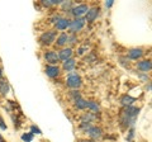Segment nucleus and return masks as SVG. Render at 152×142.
<instances>
[{
	"label": "nucleus",
	"mask_w": 152,
	"mask_h": 142,
	"mask_svg": "<svg viewBox=\"0 0 152 142\" xmlns=\"http://www.w3.org/2000/svg\"><path fill=\"white\" fill-rule=\"evenodd\" d=\"M69 42V36L66 33H62L58 38H57V46H65Z\"/></svg>",
	"instance_id": "f3484780"
},
{
	"label": "nucleus",
	"mask_w": 152,
	"mask_h": 142,
	"mask_svg": "<svg viewBox=\"0 0 152 142\" xmlns=\"http://www.w3.org/2000/svg\"><path fill=\"white\" fill-rule=\"evenodd\" d=\"M3 79V72H1V69H0V80Z\"/></svg>",
	"instance_id": "c85d7f7f"
},
{
	"label": "nucleus",
	"mask_w": 152,
	"mask_h": 142,
	"mask_svg": "<svg viewBox=\"0 0 152 142\" xmlns=\"http://www.w3.org/2000/svg\"><path fill=\"white\" fill-rule=\"evenodd\" d=\"M71 55H72V50L71 48H64L58 52V59L62 60V61H66L71 59Z\"/></svg>",
	"instance_id": "9b49d317"
},
{
	"label": "nucleus",
	"mask_w": 152,
	"mask_h": 142,
	"mask_svg": "<svg viewBox=\"0 0 152 142\" xmlns=\"http://www.w3.org/2000/svg\"><path fill=\"white\" fill-rule=\"evenodd\" d=\"M70 20L69 19H66V18H60L56 22V29H60V31H65L66 28H69L70 27Z\"/></svg>",
	"instance_id": "6e6552de"
},
{
	"label": "nucleus",
	"mask_w": 152,
	"mask_h": 142,
	"mask_svg": "<svg viewBox=\"0 0 152 142\" xmlns=\"http://www.w3.org/2000/svg\"><path fill=\"white\" fill-rule=\"evenodd\" d=\"M94 119H95V116L91 114V113H86L85 116H83V123H89L90 124Z\"/></svg>",
	"instance_id": "6ab92c4d"
},
{
	"label": "nucleus",
	"mask_w": 152,
	"mask_h": 142,
	"mask_svg": "<svg viewBox=\"0 0 152 142\" xmlns=\"http://www.w3.org/2000/svg\"><path fill=\"white\" fill-rule=\"evenodd\" d=\"M84 26H85V19H83V18H76L75 20H72L70 23V28L74 33L81 31L84 28Z\"/></svg>",
	"instance_id": "39448f33"
},
{
	"label": "nucleus",
	"mask_w": 152,
	"mask_h": 142,
	"mask_svg": "<svg viewBox=\"0 0 152 142\" xmlns=\"http://www.w3.org/2000/svg\"><path fill=\"white\" fill-rule=\"evenodd\" d=\"M133 133H134V131H133V130H131L129 131V136H128V141H132V137H133Z\"/></svg>",
	"instance_id": "bb28decb"
},
{
	"label": "nucleus",
	"mask_w": 152,
	"mask_h": 142,
	"mask_svg": "<svg viewBox=\"0 0 152 142\" xmlns=\"http://www.w3.org/2000/svg\"><path fill=\"white\" fill-rule=\"evenodd\" d=\"M56 34H57V32H56V31H47V32H45L43 34L39 37V42H41L42 45L48 46V45H51L52 42L55 41Z\"/></svg>",
	"instance_id": "f257e3e1"
},
{
	"label": "nucleus",
	"mask_w": 152,
	"mask_h": 142,
	"mask_svg": "<svg viewBox=\"0 0 152 142\" xmlns=\"http://www.w3.org/2000/svg\"><path fill=\"white\" fill-rule=\"evenodd\" d=\"M74 67H75V60H74V59H69V60L64 61V69H65L66 71L74 70Z\"/></svg>",
	"instance_id": "dca6fc26"
},
{
	"label": "nucleus",
	"mask_w": 152,
	"mask_h": 142,
	"mask_svg": "<svg viewBox=\"0 0 152 142\" xmlns=\"http://www.w3.org/2000/svg\"><path fill=\"white\" fill-rule=\"evenodd\" d=\"M71 97L74 98V100H77V99H80L81 97H80V93L77 90H74V91H71Z\"/></svg>",
	"instance_id": "4be33fe9"
},
{
	"label": "nucleus",
	"mask_w": 152,
	"mask_h": 142,
	"mask_svg": "<svg viewBox=\"0 0 152 142\" xmlns=\"http://www.w3.org/2000/svg\"><path fill=\"white\" fill-rule=\"evenodd\" d=\"M66 83H67L69 88L77 89V88H80V85H81V78H80L77 74H71V75H69Z\"/></svg>",
	"instance_id": "f03ea898"
},
{
	"label": "nucleus",
	"mask_w": 152,
	"mask_h": 142,
	"mask_svg": "<svg viewBox=\"0 0 152 142\" xmlns=\"http://www.w3.org/2000/svg\"><path fill=\"white\" fill-rule=\"evenodd\" d=\"M86 108H89V109H91L94 112L99 111V107H98V104L95 102H86Z\"/></svg>",
	"instance_id": "aec40b11"
},
{
	"label": "nucleus",
	"mask_w": 152,
	"mask_h": 142,
	"mask_svg": "<svg viewBox=\"0 0 152 142\" xmlns=\"http://www.w3.org/2000/svg\"><path fill=\"white\" fill-rule=\"evenodd\" d=\"M61 4H62V8L66 9V10H70L71 7H72V3H71V1H67V3H64V1H62Z\"/></svg>",
	"instance_id": "b1692460"
},
{
	"label": "nucleus",
	"mask_w": 152,
	"mask_h": 142,
	"mask_svg": "<svg viewBox=\"0 0 152 142\" xmlns=\"http://www.w3.org/2000/svg\"><path fill=\"white\" fill-rule=\"evenodd\" d=\"M45 60L48 64H51V66H56V64L58 62V53H56L55 51H47L45 53Z\"/></svg>",
	"instance_id": "7ed1b4c3"
},
{
	"label": "nucleus",
	"mask_w": 152,
	"mask_h": 142,
	"mask_svg": "<svg viewBox=\"0 0 152 142\" xmlns=\"http://www.w3.org/2000/svg\"><path fill=\"white\" fill-rule=\"evenodd\" d=\"M134 102H136V98H132L129 95H124V97H122V99H121L122 105H124V107H132V104Z\"/></svg>",
	"instance_id": "4468645a"
},
{
	"label": "nucleus",
	"mask_w": 152,
	"mask_h": 142,
	"mask_svg": "<svg viewBox=\"0 0 152 142\" xmlns=\"http://www.w3.org/2000/svg\"><path fill=\"white\" fill-rule=\"evenodd\" d=\"M0 140H1V136H0Z\"/></svg>",
	"instance_id": "7c9ffc66"
},
{
	"label": "nucleus",
	"mask_w": 152,
	"mask_h": 142,
	"mask_svg": "<svg viewBox=\"0 0 152 142\" xmlns=\"http://www.w3.org/2000/svg\"><path fill=\"white\" fill-rule=\"evenodd\" d=\"M0 127H1L3 130H7V124L4 123V121H3V118L0 117Z\"/></svg>",
	"instance_id": "a878e982"
},
{
	"label": "nucleus",
	"mask_w": 152,
	"mask_h": 142,
	"mask_svg": "<svg viewBox=\"0 0 152 142\" xmlns=\"http://www.w3.org/2000/svg\"><path fill=\"white\" fill-rule=\"evenodd\" d=\"M22 140L24 141V142H31L33 140V135L31 133V132H29V133H24V135L22 136Z\"/></svg>",
	"instance_id": "412c9836"
},
{
	"label": "nucleus",
	"mask_w": 152,
	"mask_h": 142,
	"mask_svg": "<svg viewBox=\"0 0 152 142\" xmlns=\"http://www.w3.org/2000/svg\"><path fill=\"white\" fill-rule=\"evenodd\" d=\"M75 105L77 109H85L86 108V100H84V99H77V100H75Z\"/></svg>",
	"instance_id": "a211bd4d"
},
{
	"label": "nucleus",
	"mask_w": 152,
	"mask_h": 142,
	"mask_svg": "<svg viewBox=\"0 0 152 142\" xmlns=\"http://www.w3.org/2000/svg\"><path fill=\"white\" fill-rule=\"evenodd\" d=\"M46 75L48 78H57L60 75V69L57 66H47L46 67Z\"/></svg>",
	"instance_id": "1a4fd4ad"
},
{
	"label": "nucleus",
	"mask_w": 152,
	"mask_h": 142,
	"mask_svg": "<svg viewBox=\"0 0 152 142\" xmlns=\"http://www.w3.org/2000/svg\"><path fill=\"white\" fill-rule=\"evenodd\" d=\"M99 10L96 8H91V9H89V10L86 12V18H85V22H94L95 19H96V17H98V13Z\"/></svg>",
	"instance_id": "9d476101"
},
{
	"label": "nucleus",
	"mask_w": 152,
	"mask_h": 142,
	"mask_svg": "<svg viewBox=\"0 0 152 142\" xmlns=\"http://www.w3.org/2000/svg\"><path fill=\"white\" fill-rule=\"evenodd\" d=\"M0 142H5V141H4V140H0Z\"/></svg>",
	"instance_id": "c756f323"
},
{
	"label": "nucleus",
	"mask_w": 152,
	"mask_h": 142,
	"mask_svg": "<svg viewBox=\"0 0 152 142\" xmlns=\"http://www.w3.org/2000/svg\"><path fill=\"white\" fill-rule=\"evenodd\" d=\"M137 67H138L141 71H145V72H147V71H150L152 65H151V61L150 60H143L141 61V62L137 64Z\"/></svg>",
	"instance_id": "f8f14e48"
},
{
	"label": "nucleus",
	"mask_w": 152,
	"mask_h": 142,
	"mask_svg": "<svg viewBox=\"0 0 152 142\" xmlns=\"http://www.w3.org/2000/svg\"><path fill=\"white\" fill-rule=\"evenodd\" d=\"M86 50H88L86 46H84V47H81V48L77 50V53H79V55H83V53H85V51H86Z\"/></svg>",
	"instance_id": "393cba45"
},
{
	"label": "nucleus",
	"mask_w": 152,
	"mask_h": 142,
	"mask_svg": "<svg viewBox=\"0 0 152 142\" xmlns=\"http://www.w3.org/2000/svg\"><path fill=\"white\" fill-rule=\"evenodd\" d=\"M142 55H143V51H142L141 48H133V50L129 51V53H128L131 60H138V59L142 57Z\"/></svg>",
	"instance_id": "ddd939ff"
},
{
	"label": "nucleus",
	"mask_w": 152,
	"mask_h": 142,
	"mask_svg": "<svg viewBox=\"0 0 152 142\" xmlns=\"http://www.w3.org/2000/svg\"><path fill=\"white\" fill-rule=\"evenodd\" d=\"M86 133L91 137V138H100L103 136V131H102V128H99V127H90Z\"/></svg>",
	"instance_id": "0eeeda50"
},
{
	"label": "nucleus",
	"mask_w": 152,
	"mask_h": 142,
	"mask_svg": "<svg viewBox=\"0 0 152 142\" xmlns=\"http://www.w3.org/2000/svg\"><path fill=\"white\" fill-rule=\"evenodd\" d=\"M105 5L109 8V7H112L113 5V0H108V3H105Z\"/></svg>",
	"instance_id": "cd10ccee"
},
{
	"label": "nucleus",
	"mask_w": 152,
	"mask_h": 142,
	"mask_svg": "<svg viewBox=\"0 0 152 142\" xmlns=\"http://www.w3.org/2000/svg\"><path fill=\"white\" fill-rule=\"evenodd\" d=\"M9 91V83L7 80H0V93L1 95H7Z\"/></svg>",
	"instance_id": "2eb2a0df"
},
{
	"label": "nucleus",
	"mask_w": 152,
	"mask_h": 142,
	"mask_svg": "<svg viewBox=\"0 0 152 142\" xmlns=\"http://www.w3.org/2000/svg\"><path fill=\"white\" fill-rule=\"evenodd\" d=\"M71 10H72V14L75 17H81L89 10V8H88V5H85V4H81V5L75 7L74 9H71Z\"/></svg>",
	"instance_id": "423d86ee"
},
{
	"label": "nucleus",
	"mask_w": 152,
	"mask_h": 142,
	"mask_svg": "<svg viewBox=\"0 0 152 142\" xmlns=\"http://www.w3.org/2000/svg\"><path fill=\"white\" fill-rule=\"evenodd\" d=\"M31 131H32V132H31L32 135H34V133H37V135H41V133H42L41 130H39V128H37L36 126H32V127H31Z\"/></svg>",
	"instance_id": "5701e85b"
},
{
	"label": "nucleus",
	"mask_w": 152,
	"mask_h": 142,
	"mask_svg": "<svg viewBox=\"0 0 152 142\" xmlns=\"http://www.w3.org/2000/svg\"><path fill=\"white\" fill-rule=\"evenodd\" d=\"M138 113H140V108H136V107H127V109L123 112V114L129 118L132 122H134L136 118H137V116H138Z\"/></svg>",
	"instance_id": "20e7f679"
}]
</instances>
